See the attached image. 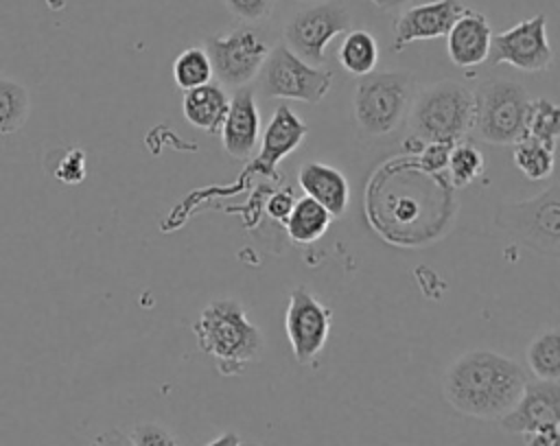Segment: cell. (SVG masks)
I'll use <instances>...</instances> for the list:
<instances>
[{
    "label": "cell",
    "mask_w": 560,
    "mask_h": 446,
    "mask_svg": "<svg viewBox=\"0 0 560 446\" xmlns=\"http://www.w3.org/2000/svg\"><path fill=\"white\" fill-rule=\"evenodd\" d=\"M365 210L374 230L392 245L418 247L446 234L457 203L453 184L418 162L392 160L365 188Z\"/></svg>",
    "instance_id": "cell-1"
},
{
    "label": "cell",
    "mask_w": 560,
    "mask_h": 446,
    "mask_svg": "<svg viewBox=\"0 0 560 446\" xmlns=\"http://www.w3.org/2000/svg\"><path fill=\"white\" fill-rule=\"evenodd\" d=\"M527 380L514 359L492 350H468L446 367L442 394L462 415L499 420L518 402Z\"/></svg>",
    "instance_id": "cell-2"
},
{
    "label": "cell",
    "mask_w": 560,
    "mask_h": 446,
    "mask_svg": "<svg viewBox=\"0 0 560 446\" xmlns=\"http://www.w3.org/2000/svg\"><path fill=\"white\" fill-rule=\"evenodd\" d=\"M192 334L203 354L212 356L221 376H238L262 350V330L249 319L234 297L212 300L192 324Z\"/></svg>",
    "instance_id": "cell-3"
},
{
    "label": "cell",
    "mask_w": 560,
    "mask_h": 446,
    "mask_svg": "<svg viewBox=\"0 0 560 446\" xmlns=\"http://www.w3.org/2000/svg\"><path fill=\"white\" fill-rule=\"evenodd\" d=\"M409 122L422 142H459L472 127V90L459 81L424 87L409 107Z\"/></svg>",
    "instance_id": "cell-4"
},
{
    "label": "cell",
    "mask_w": 560,
    "mask_h": 446,
    "mask_svg": "<svg viewBox=\"0 0 560 446\" xmlns=\"http://www.w3.org/2000/svg\"><path fill=\"white\" fill-rule=\"evenodd\" d=\"M413 103V77L405 70H381L359 77L354 87V118L365 133L394 131Z\"/></svg>",
    "instance_id": "cell-5"
},
{
    "label": "cell",
    "mask_w": 560,
    "mask_h": 446,
    "mask_svg": "<svg viewBox=\"0 0 560 446\" xmlns=\"http://www.w3.org/2000/svg\"><path fill=\"white\" fill-rule=\"evenodd\" d=\"M525 87L510 79L481 81L472 92V127L475 133L490 144H514L525 136V118L529 107Z\"/></svg>",
    "instance_id": "cell-6"
},
{
    "label": "cell",
    "mask_w": 560,
    "mask_h": 446,
    "mask_svg": "<svg viewBox=\"0 0 560 446\" xmlns=\"http://www.w3.org/2000/svg\"><path fill=\"white\" fill-rule=\"evenodd\" d=\"M494 223L527 245L532 251L558 256L560 247V192L551 184L536 197L523 201H501Z\"/></svg>",
    "instance_id": "cell-7"
},
{
    "label": "cell",
    "mask_w": 560,
    "mask_h": 446,
    "mask_svg": "<svg viewBox=\"0 0 560 446\" xmlns=\"http://www.w3.org/2000/svg\"><path fill=\"white\" fill-rule=\"evenodd\" d=\"M256 77L265 96L302 103H319L332 85L330 70L304 61L287 44L269 48Z\"/></svg>",
    "instance_id": "cell-8"
},
{
    "label": "cell",
    "mask_w": 560,
    "mask_h": 446,
    "mask_svg": "<svg viewBox=\"0 0 560 446\" xmlns=\"http://www.w3.org/2000/svg\"><path fill=\"white\" fill-rule=\"evenodd\" d=\"M212 74L228 87H243L256 79L267 52V37L254 24L236 26L223 35H210L203 46Z\"/></svg>",
    "instance_id": "cell-9"
},
{
    "label": "cell",
    "mask_w": 560,
    "mask_h": 446,
    "mask_svg": "<svg viewBox=\"0 0 560 446\" xmlns=\"http://www.w3.org/2000/svg\"><path fill=\"white\" fill-rule=\"evenodd\" d=\"M350 11L337 2L326 0L298 11L284 26V44L304 61L324 63L326 46L350 28Z\"/></svg>",
    "instance_id": "cell-10"
},
{
    "label": "cell",
    "mask_w": 560,
    "mask_h": 446,
    "mask_svg": "<svg viewBox=\"0 0 560 446\" xmlns=\"http://www.w3.org/2000/svg\"><path fill=\"white\" fill-rule=\"evenodd\" d=\"M332 310L306 286H298L289 295L284 313V330L293 352V359L300 365L313 363L330 334Z\"/></svg>",
    "instance_id": "cell-11"
},
{
    "label": "cell",
    "mask_w": 560,
    "mask_h": 446,
    "mask_svg": "<svg viewBox=\"0 0 560 446\" xmlns=\"http://www.w3.org/2000/svg\"><path fill=\"white\" fill-rule=\"evenodd\" d=\"M490 63H510L525 72H542L553 61L547 37V15L536 13L518 24L492 35Z\"/></svg>",
    "instance_id": "cell-12"
},
{
    "label": "cell",
    "mask_w": 560,
    "mask_h": 446,
    "mask_svg": "<svg viewBox=\"0 0 560 446\" xmlns=\"http://www.w3.org/2000/svg\"><path fill=\"white\" fill-rule=\"evenodd\" d=\"M497 422L503 431L518 435L560 424V385L551 380H527L518 402Z\"/></svg>",
    "instance_id": "cell-13"
},
{
    "label": "cell",
    "mask_w": 560,
    "mask_h": 446,
    "mask_svg": "<svg viewBox=\"0 0 560 446\" xmlns=\"http://www.w3.org/2000/svg\"><path fill=\"white\" fill-rule=\"evenodd\" d=\"M466 7L457 0H433L405 9L394 22V50L418 39L444 37Z\"/></svg>",
    "instance_id": "cell-14"
},
{
    "label": "cell",
    "mask_w": 560,
    "mask_h": 446,
    "mask_svg": "<svg viewBox=\"0 0 560 446\" xmlns=\"http://www.w3.org/2000/svg\"><path fill=\"white\" fill-rule=\"evenodd\" d=\"M306 133V122L289 105H278L265 127L260 151L252 160L249 171L260 175H276L278 162L293 153L302 144Z\"/></svg>",
    "instance_id": "cell-15"
},
{
    "label": "cell",
    "mask_w": 560,
    "mask_h": 446,
    "mask_svg": "<svg viewBox=\"0 0 560 446\" xmlns=\"http://www.w3.org/2000/svg\"><path fill=\"white\" fill-rule=\"evenodd\" d=\"M223 151L234 160H249L260 140V114L254 92L238 90L230 98L225 120L221 125Z\"/></svg>",
    "instance_id": "cell-16"
},
{
    "label": "cell",
    "mask_w": 560,
    "mask_h": 446,
    "mask_svg": "<svg viewBox=\"0 0 560 446\" xmlns=\"http://www.w3.org/2000/svg\"><path fill=\"white\" fill-rule=\"evenodd\" d=\"M444 37H446L448 59L455 66L470 68L488 59L492 28L483 13L475 9H464Z\"/></svg>",
    "instance_id": "cell-17"
},
{
    "label": "cell",
    "mask_w": 560,
    "mask_h": 446,
    "mask_svg": "<svg viewBox=\"0 0 560 446\" xmlns=\"http://www.w3.org/2000/svg\"><path fill=\"white\" fill-rule=\"evenodd\" d=\"M298 184L306 197L322 203L330 216H341L350 201V186L346 175L326 162H304L298 171Z\"/></svg>",
    "instance_id": "cell-18"
},
{
    "label": "cell",
    "mask_w": 560,
    "mask_h": 446,
    "mask_svg": "<svg viewBox=\"0 0 560 446\" xmlns=\"http://www.w3.org/2000/svg\"><path fill=\"white\" fill-rule=\"evenodd\" d=\"M230 107V98L221 83H203L199 87L186 90L182 98V111L184 118L197 127L199 131H206L210 136H217L221 131V125L225 120Z\"/></svg>",
    "instance_id": "cell-19"
},
{
    "label": "cell",
    "mask_w": 560,
    "mask_h": 446,
    "mask_svg": "<svg viewBox=\"0 0 560 446\" xmlns=\"http://www.w3.org/2000/svg\"><path fill=\"white\" fill-rule=\"evenodd\" d=\"M332 216L322 203H317L311 197H302V199H295L289 216L284 219V225L291 240L308 245L324 236Z\"/></svg>",
    "instance_id": "cell-20"
},
{
    "label": "cell",
    "mask_w": 560,
    "mask_h": 446,
    "mask_svg": "<svg viewBox=\"0 0 560 446\" xmlns=\"http://www.w3.org/2000/svg\"><path fill=\"white\" fill-rule=\"evenodd\" d=\"M337 59L343 66L346 72L352 77H363L374 72L376 61H378V44L372 33L363 28L348 31L346 37L339 44Z\"/></svg>",
    "instance_id": "cell-21"
},
{
    "label": "cell",
    "mask_w": 560,
    "mask_h": 446,
    "mask_svg": "<svg viewBox=\"0 0 560 446\" xmlns=\"http://www.w3.org/2000/svg\"><path fill=\"white\" fill-rule=\"evenodd\" d=\"M527 365L536 380H560V332L556 328L532 339L527 348Z\"/></svg>",
    "instance_id": "cell-22"
},
{
    "label": "cell",
    "mask_w": 560,
    "mask_h": 446,
    "mask_svg": "<svg viewBox=\"0 0 560 446\" xmlns=\"http://www.w3.org/2000/svg\"><path fill=\"white\" fill-rule=\"evenodd\" d=\"M31 111V96L28 90L18 83L15 79H9L0 74V136L15 133L22 129Z\"/></svg>",
    "instance_id": "cell-23"
},
{
    "label": "cell",
    "mask_w": 560,
    "mask_h": 446,
    "mask_svg": "<svg viewBox=\"0 0 560 446\" xmlns=\"http://www.w3.org/2000/svg\"><path fill=\"white\" fill-rule=\"evenodd\" d=\"M512 160L529 181L547 179L553 173V149L529 136H523L512 144Z\"/></svg>",
    "instance_id": "cell-24"
},
{
    "label": "cell",
    "mask_w": 560,
    "mask_h": 446,
    "mask_svg": "<svg viewBox=\"0 0 560 446\" xmlns=\"http://www.w3.org/2000/svg\"><path fill=\"white\" fill-rule=\"evenodd\" d=\"M525 136L536 138L538 142L556 151V142L560 136V107L549 98L529 101L527 118H525Z\"/></svg>",
    "instance_id": "cell-25"
},
{
    "label": "cell",
    "mask_w": 560,
    "mask_h": 446,
    "mask_svg": "<svg viewBox=\"0 0 560 446\" xmlns=\"http://www.w3.org/2000/svg\"><path fill=\"white\" fill-rule=\"evenodd\" d=\"M212 66L203 48L192 46L182 50L173 61V81L179 90H192L212 81Z\"/></svg>",
    "instance_id": "cell-26"
},
{
    "label": "cell",
    "mask_w": 560,
    "mask_h": 446,
    "mask_svg": "<svg viewBox=\"0 0 560 446\" xmlns=\"http://www.w3.org/2000/svg\"><path fill=\"white\" fill-rule=\"evenodd\" d=\"M483 166H486L483 155L477 146L468 142H455L451 146L446 168H448V175H451L448 181L453 184V188H462L475 181L483 173Z\"/></svg>",
    "instance_id": "cell-27"
},
{
    "label": "cell",
    "mask_w": 560,
    "mask_h": 446,
    "mask_svg": "<svg viewBox=\"0 0 560 446\" xmlns=\"http://www.w3.org/2000/svg\"><path fill=\"white\" fill-rule=\"evenodd\" d=\"M85 153L77 146L63 149L52 166V175L63 184H81L85 179Z\"/></svg>",
    "instance_id": "cell-28"
},
{
    "label": "cell",
    "mask_w": 560,
    "mask_h": 446,
    "mask_svg": "<svg viewBox=\"0 0 560 446\" xmlns=\"http://www.w3.org/2000/svg\"><path fill=\"white\" fill-rule=\"evenodd\" d=\"M129 439L133 446H179L177 437L158 422H140L131 429Z\"/></svg>",
    "instance_id": "cell-29"
},
{
    "label": "cell",
    "mask_w": 560,
    "mask_h": 446,
    "mask_svg": "<svg viewBox=\"0 0 560 446\" xmlns=\"http://www.w3.org/2000/svg\"><path fill=\"white\" fill-rule=\"evenodd\" d=\"M273 4L276 0H225L228 11L247 24L267 20L273 11Z\"/></svg>",
    "instance_id": "cell-30"
},
{
    "label": "cell",
    "mask_w": 560,
    "mask_h": 446,
    "mask_svg": "<svg viewBox=\"0 0 560 446\" xmlns=\"http://www.w3.org/2000/svg\"><path fill=\"white\" fill-rule=\"evenodd\" d=\"M451 146L453 144H444V142H424L422 149L416 153L418 164L431 173H442L446 168Z\"/></svg>",
    "instance_id": "cell-31"
},
{
    "label": "cell",
    "mask_w": 560,
    "mask_h": 446,
    "mask_svg": "<svg viewBox=\"0 0 560 446\" xmlns=\"http://www.w3.org/2000/svg\"><path fill=\"white\" fill-rule=\"evenodd\" d=\"M525 446H560V424L523 433Z\"/></svg>",
    "instance_id": "cell-32"
},
{
    "label": "cell",
    "mask_w": 560,
    "mask_h": 446,
    "mask_svg": "<svg viewBox=\"0 0 560 446\" xmlns=\"http://www.w3.org/2000/svg\"><path fill=\"white\" fill-rule=\"evenodd\" d=\"M295 199L291 197V192H276L269 197L267 201V214L280 223H284V219L289 216L291 208H293Z\"/></svg>",
    "instance_id": "cell-33"
},
{
    "label": "cell",
    "mask_w": 560,
    "mask_h": 446,
    "mask_svg": "<svg viewBox=\"0 0 560 446\" xmlns=\"http://www.w3.org/2000/svg\"><path fill=\"white\" fill-rule=\"evenodd\" d=\"M90 446H133L129 435L122 433L120 429H107V431H101L92 442Z\"/></svg>",
    "instance_id": "cell-34"
},
{
    "label": "cell",
    "mask_w": 560,
    "mask_h": 446,
    "mask_svg": "<svg viewBox=\"0 0 560 446\" xmlns=\"http://www.w3.org/2000/svg\"><path fill=\"white\" fill-rule=\"evenodd\" d=\"M206 446H241V439L236 433L228 431V433H221L219 437H214L212 442H208Z\"/></svg>",
    "instance_id": "cell-35"
},
{
    "label": "cell",
    "mask_w": 560,
    "mask_h": 446,
    "mask_svg": "<svg viewBox=\"0 0 560 446\" xmlns=\"http://www.w3.org/2000/svg\"><path fill=\"white\" fill-rule=\"evenodd\" d=\"M370 2L383 11H394V9H400L402 4H407L409 0H370Z\"/></svg>",
    "instance_id": "cell-36"
}]
</instances>
